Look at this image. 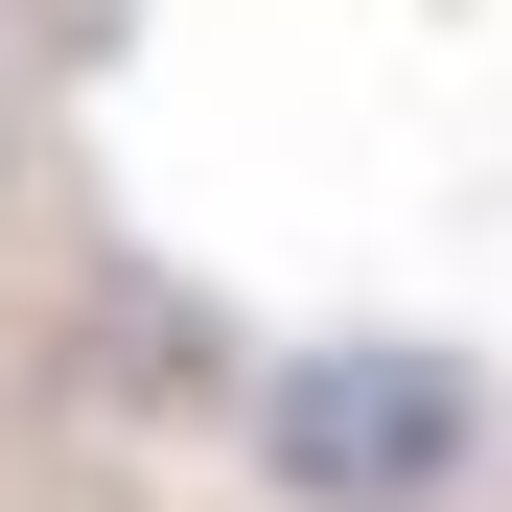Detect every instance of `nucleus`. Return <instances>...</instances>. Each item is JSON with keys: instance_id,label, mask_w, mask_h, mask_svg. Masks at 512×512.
Listing matches in <instances>:
<instances>
[{"instance_id": "f257e3e1", "label": "nucleus", "mask_w": 512, "mask_h": 512, "mask_svg": "<svg viewBox=\"0 0 512 512\" xmlns=\"http://www.w3.org/2000/svg\"><path fill=\"white\" fill-rule=\"evenodd\" d=\"M466 443H489V373L419 350V326L280 350V396H256V466H280L303 512H419V489H466Z\"/></svg>"}]
</instances>
